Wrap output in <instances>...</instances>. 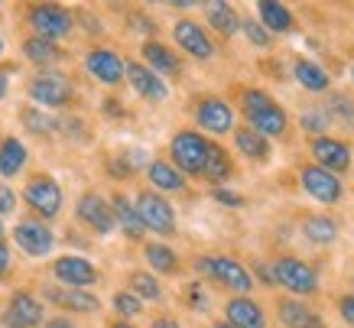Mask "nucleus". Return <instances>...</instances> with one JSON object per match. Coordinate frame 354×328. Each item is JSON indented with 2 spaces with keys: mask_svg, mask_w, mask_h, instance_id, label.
I'll list each match as a JSON object with an SVG mask.
<instances>
[{
  "mask_svg": "<svg viewBox=\"0 0 354 328\" xmlns=\"http://www.w3.org/2000/svg\"><path fill=\"white\" fill-rule=\"evenodd\" d=\"M237 104H241V114H244V127L257 130L260 137H283L290 130V117H286V107L279 104L277 98L263 91V88H241L237 91Z\"/></svg>",
  "mask_w": 354,
  "mask_h": 328,
  "instance_id": "f257e3e1",
  "label": "nucleus"
},
{
  "mask_svg": "<svg viewBox=\"0 0 354 328\" xmlns=\"http://www.w3.org/2000/svg\"><path fill=\"white\" fill-rule=\"evenodd\" d=\"M195 270L205 273L212 283L237 293V296H247L250 286H254V276L247 273V266L231 260V257H198V260H195Z\"/></svg>",
  "mask_w": 354,
  "mask_h": 328,
  "instance_id": "f03ea898",
  "label": "nucleus"
},
{
  "mask_svg": "<svg viewBox=\"0 0 354 328\" xmlns=\"http://www.w3.org/2000/svg\"><path fill=\"white\" fill-rule=\"evenodd\" d=\"M208 143H212V140L202 137L198 130H179L169 143L172 166L183 172V176H202L205 156H208Z\"/></svg>",
  "mask_w": 354,
  "mask_h": 328,
  "instance_id": "7ed1b4c3",
  "label": "nucleus"
},
{
  "mask_svg": "<svg viewBox=\"0 0 354 328\" xmlns=\"http://www.w3.org/2000/svg\"><path fill=\"white\" fill-rule=\"evenodd\" d=\"M30 98L43 107H65L75 98V88H72V78L65 72L43 69L30 78Z\"/></svg>",
  "mask_w": 354,
  "mask_h": 328,
  "instance_id": "20e7f679",
  "label": "nucleus"
},
{
  "mask_svg": "<svg viewBox=\"0 0 354 328\" xmlns=\"http://www.w3.org/2000/svg\"><path fill=\"white\" fill-rule=\"evenodd\" d=\"M273 280H277L283 289H290L292 296H312L315 289H319V276L312 270L306 260L299 257H279L277 264H273Z\"/></svg>",
  "mask_w": 354,
  "mask_h": 328,
  "instance_id": "39448f33",
  "label": "nucleus"
},
{
  "mask_svg": "<svg viewBox=\"0 0 354 328\" xmlns=\"http://www.w3.org/2000/svg\"><path fill=\"white\" fill-rule=\"evenodd\" d=\"M26 20H30L32 33L39 36V39H62L72 33V13L59 7V3H32L30 10H26Z\"/></svg>",
  "mask_w": 354,
  "mask_h": 328,
  "instance_id": "423d86ee",
  "label": "nucleus"
},
{
  "mask_svg": "<svg viewBox=\"0 0 354 328\" xmlns=\"http://www.w3.org/2000/svg\"><path fill=\"white\" fill-rule=\"evenodd\" d=\"M133 208H137L140 221H143V228H147V231L162 234V237L176 231V212H172V205L162 199L160 192H153V189L140 192Z\"/></svg>",
  "mask_w": 354,
  "mask_h": 328,
  "instance_id": "0eeeda50",
  "label": "nucleus"
},
{
  "mask_svg": "<svg viewBox=\"0 0 354 328\" xmlns=\"http://www.w3.org/2000/svg\"><path fill=\"white\" fill-rule=\"evenodd\" d=\"M23 199H26V205H30L39 218H55V215L62 212V189H59V182H55L53 176H46V172L32 176V179L26 182Z\"/></svg>",
  "mask_w": 354,
  "mask_h": 328,
  "instance_id": "6e6552de",
  "label": "nucleus"
},
{
  "mask_svg": "<svg viewBox=\"0 0 354 328\" xmlns=\"http://www.w3.org/2000/svg\"><path fill=\"white\" fill-rule=\"evenodd\" d=\"M309 153L315 159V166H322L325 172H332V176H342V172L351 170V147L338 137H309Z\"/></svg>",
  "mask_w": 354,
  "mask_h": 328,
  "instance_id": "1a4fd4ad",
  "label": "nucleus"
},
{
  "mask_svg": "<svg viewBox=\"0 0 354 328\" xmlns=\"http://www.w3.org/2000/svg\"><path fill=\"white\" fill-rule=\"evenodd\" d=\"M299 179H302V189L306 195H312L315 201H322V205H338L344 195V185L338 176L332 172H325L322 166H315V163H302L299 166Z\"/></svg>",
  "mask_w": 354,
  "mask_h": 328,
  "instance_id": "9d476101",
  "label": "nucleus"
},
{
  "mask_svg": "<svg viewBox=\"0 0 354 328\" xmlns=\"http://www.w3.org/2000/svg\"><path fill=\"white\" fill-rule=\"evenodd\" d=\"M195 124L202 130H208V134L221 137V134L234 130V111H231V104H227L225 98L205 95L195 101Z\"/></svg>",
  "mask_w": 354,
  "mask_h": 328,
  "instance_id": "9b49d317",
  "label": "nucleus"
},
{
  "mask_svg": "<svg viewBox=\"0 0 354 328\" xmlns=\"http://www.w3.org/2000/svg\"><path fill=\"white\" fill-rule=\"evenodd\" d=\"M3 328H39L43 325V302L26 293V289H17L0 316Z\"/></svg>",
  "mask_w": 354,
  "mask_h": 328,
  "instance_id": "f8f14e48",
  "label": "nucleus"
},
{
  "mask_svg": "<svg viewBox=\"0 0 354 328\" xmlns=\"http://www.w3.org/2000/svg\"><path fill=\"white\" fill-rule=\"evenodd\" d=\"M13 241H17V247H20L23 254L46 257L55 247V234L49 231V224H46V221L26 218V221H20L17 228H13Z\"/></svg>",
  "mask_w": 354,
  "mask_h": 328,
  "instance_id": "ddd939ff",
  "label": "nucleus"
},
{
  "mask_svg": "<svg viewBox=\"0 0 354 328\" xmlns=\"http://www.w3.org/2000/svg\"><path fill=\"white\" fill-rule=\"evenodd\" d=\"M53 276L65 289H88L97 283V266L88 264L85 257H59L53 264Z\"/></svg>",
  "mask_w": 354,
  "mask_h": 328,
  "instance_id": "4468645a",
  "label": "nucleus"
},
{
  "mask_svg": "<svg viewBox=\"0 0 354 328\" xmlns=\"http://www.w3.org/2000/svg\"><path fill=\"white\" fill-rule=\"evenodd\" d=\"M75 215H78V221L88 224L95 234H111L118 224H114V212H111V205L97 192H85L82 199H78L75 205Z\"/></svg>",
  "mask_w": 354,
  "mask_h": 328,
  "instance_id": "2eb2a0df",
  "label": "nucleus"
},
{
  "mask_svg": "<svg viewBox=\"0 0 354 328\" xmlns=\"http://www.w3.org/2000/svg\"><path fill=\"white\" fill-rule=\"evenodd\" d=\"M124 59H120L114 49H104V46H97L91 53L85 55V69L91 78H97L101 85H120L124 82Z\"/></svg>",
  "mask_w": 354,
  "mask_h": 328,
  "instance_id": "dca6fc26",
  "label": "nucleus"
},
{
  "mask_svg": "<svg viewBox=\"0 0 354 328\" xmlns=\"http://www.w3.org/2000/svg\"><path fill=\"white\" fill-rule=\"evenodd\" d=\"M277 318H279V325H286V328H325V318L319 316L306 299H296V296L279 299Z\"/></svg>",
  "mask_w": 354,
  "mask_h": 328,
  "instance_id": "f3484780",
  "label": "nucleus"
},
{
  "mask_svg": "<svg viewBox=\"0 0 354 328\" xmlns=\"http://www.w3.org/2000/svg\"><path fill=\"white\" fill-rule=\"evenodd\" d=\"M172 39L179 43L183 53L192 55V59H212V53H215V43L208 39V33H205L195 20L176 23V26H172Z\"/></svg>",
  "mask_w": 354,
  "mask_h": 328,
  "instance_id": "a211bd4d",
  "label": "nucleus"
},
{
  "mask_svg": "<svg viewBox=\"0 0 354 328\" xmlns=\"http://www.w3.org/2000/svg\"><path fill=\"white\" fill-rule=\"evenodd\" d=\"M124 78H127L130 85H133V91H137L140 98H147V101H162V98L169 95V91H166V82H162L160 75H153L147 65H140V62L124 65Z\"/></svg>",
  "mask_w": 354,
  "mask_h": 328,
  "instance_id": "6ab92c4d",
  "label": "nucleus"
},
{
  "mask_svg": "<svg viewBox=\"0 0 354 328\" xmlns=\"http://www.w3.org/2000/svg\"><path fill=\"white\" fill-rule=\"evenodd\" d=\"M225 322L234 328H267V316H263V309L257 306V299L250 296H234L227 299L225 306Z\"/></svg>",
  "mask_w": 354,
  "mask_h": 328,
  "instance_id": "aec40b11",
  "label": "nucleus"
},
{
  "mask_svg": "<svg viewBox=\"0 0 354 328\" xmlns=\"http://www.w3.org/2000/svg\"><path fill=\"white\" fill-rule=\"evenodd\" d=\"M143 62H147V69H150L153 75H179L183 72V59L172 53L169 46L156 43V39H150V43H143Z\"/></svg>",
  "mask_w": 354,
  "mask_h": 328,
  "instance_id": "412c9836",
  "label": "nucleus"
},
{
  "mask_svg": "<svg viewBox=\"0 0 354 328\" xmlns=\"http://www.w3.org/2000/svg\"><path fill=\"white\" fill-rule=\"evenodd\" d=\"M292 78H296L306 91H315V95H325L328 85H332L325 65H319L315 59H306V55H299V59L292 62Z\"/></svg>",
  "mask_w": 354,
  "mask_h": 328,
  "instance_id": "4be33fe9",
  "label": "nucleus"
},
{
  "mask_svg": "<svg viewBox=\"0 0 354 328\" xmlns=\"http://www.w3.org/2000/svg\"><path fill=\"white\" fill-rule=\"evenodd\" d=\"M257 13H260V26L270 33V36H277V33H290L296 26V17L290 13L286 3H279V0H260L257 3Z\"/></svg>",
  "mask_w": 354,
  "mask_h": 328,
  "instance_id": "5701e85b",
  "label": "nucleus"
},
{
  "mask_svg": "<svg viewBox=\"0 0 354 328\" xmlns=\"http://www.w3.org/2000/svg\"><path fill=\"white\" fill-rule=\"evenodd\" d=\"M111 212H114V224L127 234L130 241H140V237H143V231H147V228H143L137 208H133V201H130L127 195H120V192H118V195L111 199Z\"/></svg>",
  "mask_w": 354,
  "mask_h": 328,
  "instance_id": "b1692460",
  "label": "nucleus"
},
{
  "mask_svg": "<svg viewBox=\"0 0 354 328\" xmlns=\"http://www.w3.org/2000/svg\"><path fill=\"white\" fill-rule=\"evenodd\" d=\"M202 176L208 182H215V185H221V182H227L234 176V159H231V153H227L221 143H208V156H205Z\"/></svg>",
  "mask_w": 354,
  "mask_h": 328,
  "instance_id": "393cba45",
  "label": "nucleus"
},
{
  "mask_svg": "<svg viewBox=\"0 0 354 328\" xmlns=\"http://www.w3.org/2000/svg\"><path fill=\"white\" fill-rule=\"evenodd\" d=\"M46 296L53 299L55 306L68 309V312H97L101 302H97L95 293H88V289H46Z\"/></svg>",
  "mask_w": 354,
  "mask_h": 328,
  "instance_id": "a878e982",
  "label": "nucleus"
},
{
  "mask_svg": "<svg viewBox=\"0 0 354 328\" xmlns=\"http://www.w3.org/2000/svg\"><path fill=\"white\" fill-rule=\"evenodd\" d=\"M147 176H150L153 182V192H183L185 189V176L172 163H166V159H153L150 166H147Z\"/></svg>",
  "mask_w": 354,
  "mask_h": 328,
  "instance_id": "bb28decb",
  "label": "nucleus"
},
{
  "mask_svg": "<svg viewBox=\"0 0 354 328\" xmlns=\"http://www.w3.org/2000/svg\"><path fill=\"white\" fill-rule=\"evenodd\" d=\"M302 234H306V241L325 247V244H332L338 237V221L332 215H306L302 218Z\"/></svg>",
  "mask_w": 354,
  "mask_h": 328,
  "instance_id": "cd10ccee",
  "label": "nucleus"
},
{
  "mask_svg": "<svg viewBox=\"0 0 354 328\" xmlns=\"http://www.w3.org/2000/svg\"><path fill=\"white\" fill-rule=\"evenodd\" d=\"M325 117L328 124H342L344 130H354V101L344 91H328L325 95Z\"/></svg>",
  "mask_w": 354,
  "mask_h": 328,
  "instance_id": "c85d7f7f",
  "label": "nucleus"
},
{
  "mask_svg": "<svg viewBox=\"0 0 354 328\" xmlns=\"http://www.w3.org/2000/svg\"><path fill=\"white\" fill-rule=\"evenodd\" d=\"M23 55L30 59L32 65H53V62H62L65 53L59 43H49V39H39V36H30L23 43Z\"/></svg>",
  "mask_w": 354,
  "mask_h": 328,
  "instance_id": "c756f323",
  "label": "nucleus"
},
{
  "mask_svg": "<svg viewBox=\"0 0 354 328\" xmlns=\"http://www.w3.org/2000/svg\"><path fill=\"white\" fill-rule=\"evenodd\" d=\"M26 159H30V153H26V147H23L17 137H7L3 143H0V176H17V172L26 166Z\"/></svg>",
  "mask_w": 354,
  "mask_h": 328,
  "instance_id": "7c9ffc66",
  "label": "nucleus"
},
{
  "mask_svg": "<svg viewBox=\"0 0 354 328\" xmlns=\"http://www.w3.org/2000/svg\"><path fill=\"white\" fill-rule=\"evenodd\" d=\"M234 143L237 149L244 153L247 159H267L270 156V140L267 137H260L257 130H250V127H237L234 130Z\"/></svg>",
  "mask_w": 354,
  "mask_h": 328,
  "instance_id": "2f4dec72",
  "label": "nucleus"
},
{
  "mask_svg": "<svg viewBox=\"0 0 354 328\" xmlns=\"http://www.w3.org/2000/svg\"><path fill=\"white\" fill-rule=\"evenodd\" d=\"M208 23H212V30L221 33L225 39L241 30V17L234 13L231 3H208Z\"/></svg>",
  "mask_w": 354,
  "mask_h": 328,
  "instance_id": "473e14b6",
  "label": "nucleus"
},
{
  "mask_svg": "<svg viewBox=\"0 0 354 328\" xmlns=\"http://www.w3.org/2000/svg\"><path fill=\"white\" fill-rule=\"evenodd\" d=\"M147 264L156 270V273H179V257L172 254V247H166V244H147Z\"/></svg>",
  "mask_w": 354,
  "mask_h": 328,
  "instance_id": "72a5a7b5",
  "label": "nucleus"
},
{
  "mask_svg": "<svg viewBox=\"0 0 354 328\" xmlns=\"http://www.w3.org/2000/svg\"><path fill=\"white\" fill-rule=\"evenodd\" d=\"M20 117H23V127L30 130V134H36V137H49V134L59 130V120L49 117L46 111H39V107H23Z\"/></svg>",
  "mask_w": 354,
  "mask_h": 328,
  "instance_id": "f704fd0d",
  "label": "nucleus"
},
{
  "mask_svg": "<svg viewBox=\"0 0 354 328\" xmlns=\"http://www.w3.org/2000/svg\"><path fill=\"white\" fill-rule=\"evenodd\" d=\"M130 293L140 302H160V296H162V289L153 273H130Z\"/></svg>",
  "mask_w": 354,
  "mask_h": 328,
  "instance_id": "c9c22d12",
  "label": "nucleus"
},
{
  "mask_svg": "<svg viewBox=\"0 0 354 328\" xmlns=\"http://www.w3.org/2000/svg\"><path fill=\"white\" fill-rule=\"evenodd\" d=\"M241 33L247 36L250 46H260V49H270V46H273V36H270L257 20H241Z\"/></svg>",
  "mask_w": 354,
  "mask_h": 328,
  "instance_id": "e433bc0d",
  "label": "nucleus"
},
{
  "mask_svg": "<svg viewBox=\"0 0 354 328\" xmlns=\"http://www.w3.org/2000/svg\"><path fill=\"white\" fill-rule=\"evenodd\" d=\"M114 309H118V316L133 318L143 312V302H140L133 293H118V296H114Z\"/></svg>",
  "mask_w": 354,
  "mask_h": 328,
  "instance_id": "4c0bfd02",
  "label": "nucleus"
},
{
  "mask_svg": "<svg viewBox=\"0 0 354 328\" xmlns=\"http://www.w3.org/2000/svg\"><path fill=\"white\" fill-rule=\"evenodd\" d=\"M302 130L309 134V137H322L325 130H328V117L322 114V111H309V114H302Z\"/></svg>",
  "mask_w": 354,
  "mask_h": 328,
  "instance_id": "58836bf2",
  "label": "nucleus"
},
{
  "mask_svg": "<svg viewBox=\"0 0 354 328\" xmlns=\"http://www.w3.org/2000/svg\"><path fill=\"white\" fill-rule=\"evenodd\" d=\"M185 306L195 309V312H205V309H208V296H205L202 283H189V286H185Z\"/></svg>",
  "mask_w": 354,
  "mask_h": 328,
  "instance_id": "ea45409f",
  "label": "nucleus"
},
{
  "mask_svg": "<svg viewBox=\"0 0 354 328\" xmlns=\"http://www.w3.org/2000/svg\"><path fill=\"white\" fill-rule=\"evenodd\" d=\"M338 316L348 322V325H354V293H344V296H338Z\"/></svg>",
  "mask_w": 354,
  "mask_h": 328,
  "instance_id": "a19ab883",
  "label": "nucleus"
},
{
  "mask_svg": "<svg viewBox=\"0 0 354 328\" xmlns=\"http://www.w3.org/2000/svg\"><path fill=\"white\" fill-rule=\"evenodd\" d=\"M212 195H215V201H221V205H231V208H241V205H244V199H241L237 192L221 189V185H218V189L212 192Z\"/></svg>",
  "mask_w": 354,
  "mask_h": 328,
  "instance_id": "79ce46f5",
  "label": "nucleus"
},
{
  "mask_svg": "<svg viewBox=\"0 0 354 328\" xmlns=\"http://www.w3.org/2000/svg\"><path fill=\"white\" fill-rule=\"evenodd\" d=\"M13 208H17V195H13L10 185L0 182V215H10Z\"/></svg>",
  "mask_w": 354,
  "mask_h": 328,
  "instance_id": "37998d69",
  "label": "nucleus"
},
{
  "mask_svg": "<svg viewBox=\"0 0 354 328\" xmlns=\"http://www.w3.org/2000/svg\"><path fill=\"white\" fill-rule=\"evenodd\" d=\"M130 26H137V30H140V33H147V36H153V33H156L153 20H147V17H140V13H133V17H130Z\"/></svg>",
  "mask_w": 354,
  "mask_h": 328,
  "instance_id": "c03bdc74",
  "label": "nucleus"
},
{
  "mask_svg": "<svg viewBox=\"0 0 354 328\" xmlns=\"http://www.w3.org/2000/svg\"><path fill=\"white\" fill-rule=\"evenodd\" d=\"M46 328H78L72 318H65V316H55V318H49L46 322Z\"/></svg>",
  "mask_w": 354,
  "mask_h": 328,
  "instance_id": "a18cd8bd",
  "label": "nucleus"
},
{
  "mask_svg": "<svg viewBox=\"0 0 354 328\" xmlns=\"http://www.w3.org/2000/svg\"><path fill=\"white\" fill-rule=\"evenodd\" d=\"M7 266H10V247L0 241V276L7 273Z\"/></svg>",
  "mask_w": 354,
  "mask_h": 328,
  "instance_id": "49530a36",
  "label": "nucleus"
},
{
  "mask_svg": "<svg viewBox=\"0 0 354 328\" xmlns=\"http://www.w3.org/2000/svg\"><path fill=\"white\" fill-rule=\"evenodd\" d=\"M257 273H260V280H263V283H267V286H273V283H277V280H273V266H267V264H257Z\"/></svg>",
  "mask_w": 354,
  "mask_h": 328,
  "instance_id": "de8ad7c7",
  "label": "nucleus"
},
{
  "mask_svg": "<svg viewBox=\"0 0 354 328\" xmlns=\"http://www.w3.org/2000/svg\"><path fill=\"white\" fill-rule=\"evenodd\" d=\"M153 328H183V325L169 316H160V318H153Z\"/></svg>",
  "mask_w": 354,
  "mask_h": 328,
  "instance_id": "09e8293b",
  "label": "nucleus"
},
{
  "mask_svg": "<svg viewBox=\"0 0 354 328\" xmlns=\"http://www.w3.org/2000/svg\"><path fill=\"white\" fill-rule=\"evenodd\" d=\"M7 88H10V78H7V72L0 69V101H3V95H7Z\"/></svg>",
  "mask_w": 354,
  "mask_h": 328,
  "instance_id": "8fccbe9b",
  "label": "nucleus"
},
{
  "mask_svg": "<svg viewBox=\"0 0 354 328\" xmlns=\"http://www.w3.org/2000/svg\"><path fill=\"white\" fill-rule=\"evenodd\" d=\"M104 114H124V107L118 101H104Z\"/></svg>",
  "mask_w": 354,
  "mask_h": 328,
  "instance_id": "3c124183",
  "label": "nucleus"
},
{
  "mask_svg": "<svg viewBox=\"0 0 354 328\" xmlns=\"http://www.w3.org/2000/svg\"><path fill=\"white\" fill-rule=\"evenodd\" d=\"M108 328H137V325H130V322H111Z\"/></svg>",
  "mask_w": 354,
  "mask_h": 328,
  "instance_id": "603ef678",
  "label": "nucleus"
},
{
  "mask_svg": "<svg viewBox=\"0 0 354 328\" xmlns=\"http://www.w3.org/2000/svg\"><path fill=\"white\" fill-rule=\"evenodd\" d=\"M212 328H234V325H227V322H212Z\"/></svg>",
  "mask_w": 354,
  "mask_h": 328,
  "instance_id": "864d4df0",
  "label": "nucleus"
},
{
  "mask_svg": "<svg viewBox=\"0 0 354 328\" xmlns=\"http://www.w3.org/2000/svg\"><path fill=\"white\" fill-rule=\"evenodd\" d=\"M0 53H3V36H0Z\"/></svg>",
  "mask_w": 354,
  "mask_h": 328,
  "instance_id": "5fc2aeb1",
  "label": "nucleus"
},
{
  "mask_svg": "<svg viewBox=\"0 0 354 328\" xmlns=\"http://www.w3.org/2000/svg\"><path fill=\"white\" fill-rule=\"evenodd\" d=\"M0 237H3V221H0Z\"/></svg>",
  "mask_w": 354,
  "mask_h": 328,
  "instance_id": "6e6d98bb",
  "label": "nucleus"
},
{
  "mask_svg": "<svg viewBox=\"0 0 354 328\" xmlns=\"http://www.w3.org/2000/svg\"><path fill=\"white\" fill-rule=\"evenodd\" d=\"M351 78H354V65H351Z\"/></svg>",
  "mask_w": 354,
  "mask_h": 328,
  "instance_id": "4d7b16f0",
  "label": "nucleus"
}]
</instances>
